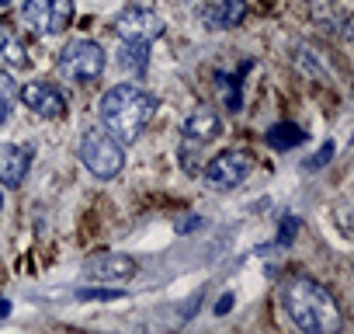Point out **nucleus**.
Returning <instances> with one entry per match:
<instances>
[{
    "label": "nucleus",
    "instance_id": "nucleus-7",
    "mask_svg": "<svg viewBox=\"0 0 354 334\" xmlns=\"http://www.w3.org/2000/svg\"><path fill=\"white\" fill-rule=\"evenodd\" d=\"M111 28H115V35H118L122 42H142V46H149L153 39L163 35V18H160L156 11H149V8L132 4V8H125V11L115 18Z\"/></svg>",
    "mask_w": 354,
    "mask_h": 334
},
{
    "label": "nucleus",
    "instance_id": "nucleus-10",
    "mask_svg": "<svg viewBox=\"0 0 354 334\" xmlns=\"http://www.w3.org/2000/svg\"><path fill=\"white\" fill-rule=\"evenodd\" d=\"M32 167V150L28 146H15V143H0V185H21Z\"/></svg>",
    "mask_w": 354,
    "mask_h": 334
},
{
    "label": "nucleus",
    "instance_id": "nucleus-8",
    "mask_svg": "<svg viewBox=\"0 0 354 334\" xmlns=\"http://www.w3.org/2000/svg\"><path fill=\"white\" fill-rule=\"evenodd\" d=\"M18 98L25 101L28 112H35V115H42V118H59V115L66 112V98H63L53 84H46V80L25 84V87L18 91Z\"/></svg>",
    "mask_w": 354,
    "mask_h": 334
},
{
    "label": "nucleus",
    "instance_id": "nucleus-3",
    "mask_svg": "<svg viewBox=\"0 0 354 334\" xmlns=\"http://www.w3.org/2000/svg\"><path fill=\"white\" fill-rule=\"evenodd\" d=\"M80 160H84V167L94 178L111 182V178H118V171L125 167V150H122V143L111 132L87 129L84 139H80Z\"/></svg>",
    "mask_w": 354,
    "mask_h": 334
},
{
    "label": "nucleus",
    "instance_id": "nucleus-13",
    "mask_svg": "<svg viewBox=\"0 0 354 334\" xmlns=\"http://www.w3.org/2000/svg\"><path fill=\"white\" fill-rule=\"evenodd\" d=\"M0 56H4L8 63H15V67H25V63H28V46H25V39H21L15 28H8V25H0Z\"/></svg>",
    "mask_w": 354,
    "mask_h": 334
},
{
    "label": "nucleus",
    "instance_id": "nucleus-5",
    "mask_svg": "<svg viewBox=\"0 0 354 334\" xmlns=\"http://www.w3.org/2000/svg\"><path fill=\"white\" fill-rule=\"evenodd\" d=\"M59 70L63 77L84 84V80H97L104 73V49L91 39H73L63 53H59Z\"/></svg>",
    "mask_w": 354,
    "mask_h": 334
},
{
    "label": "nucleus",
    "instance_id": "nucleus-2",
    "mask_svg": "<svg viewBox=\"0 0 354 334\" xmlns=\"http://www.w3.org/2000/svg\"><path fill=\"white\" fill-rule=\"evenodd\" d=\"M281 303L299 331H309V334L340 331V306H337L333 292H326L313 279H288L281 289Z\"/></svg>",
    "mask_w": 354,
    "mask_h": 334
},
{
    "label": "nucleus",
    "instance_id": "nucleus-1",
    "mask_svg": "<svg viewBox=\"0 0 354 334\" xmlns=\"http://www.w3.org/2000/svg\"><path fill=\"white\" fill-rule=\"evenodd\" d=\"M156 112V98L136 84H118L111 91H104L101 105H97V115H101V125L104 132H111L118 143H132L142 136V129L149 125Z\"/></svg>",
    "mask_w": 354,
    "mask_h": 334
},
{
    "label": "nucleus",
    "instance_id": "nucleus-15",
    "mask_svg": "<svg viewBox=\"0 0 354 334\" xmlns=\"http://www.w3.org/2000/svg\"><path fill=\"white\" fill-rule=\"evenodd\" d=\"M122 67L142 73V70H146V46H142V42H125V46H122Z\"/></svg>",
    "mask_w": 354,
    "mask_h": 334
},
{
    "label": "nucleus",
    "instance_id": "nucleus-16",
    "mask_svg": "<svg viewBox=\"0 0 354 334\" xmlns=\"http://www.w3.org/2000/svg\"><path fill=\"white\" fill-rule=\"evenodd\" d=\"M268 139H271L274 146H281V150H288V146H295V143H302V129H295V125H274V129L268 132Z\"/></svg>",
    "mask_w": 354,
    "mask_h": 334
},
{
    "label": "nucleus",
    "instance_id": "nucleus-11",
    "mask_svg": "<svg viewBox=\"0 0 354 334\" xmlns=\"http://www.w3.org/2000/svg\"><path fill=\"white\" fill-rule=\"evenodd\" d=\"M247 15V4L243 0H209L202 8V25L212 28V32H226V28H236Z\"/></svg>",
    "mask_w": 354,
    "mask_h": 334
},
{
    "label": "nucleus",
    "instance_id": "nucleus-9",
    "mask_svg": "<svg viewBox=\"0 0 354 334\" xmlns=\"http://www.w3.org/2000/svg\"><path fill=\"white\" fill-rule=\"evenodd\" d=\"M87 275L97 279V282H122V279H132L136 275V261L129 254L104 251V254H97V258L87 261Z\"/></svg>",
    "mask_w": 354,
    "mask_h": 334
},
{
    "label": "nucleus",
    "instance_id": "nucleus-14",
    "mask_svg": "<svg viewBox=\"0 0 354 334\" xmlns=\"http://www.w3.org/2000/svg\"><path fill=\"white\" fill-rule=\"evenodd\" d=\"M15 105H18V84H15V77L8 70H0V125L11 118Z\"/></svg>",
    "mask_w": 354,
    "mask_h": 334
},
{
    "label": "nucleus",
    "instance_id": "nucleus-6",
    "mask_svg": "<svg viewBox=\"0 0 354 334\" xmlns=\"http://www.w3.org/2000/svg\"><path fill=\"white\" fill-rule=\"evenodd\" d=\"M254 171V157L243 150H223L205 164V182L212 188H236L250 178Z\"/></svg>",
    "mask_w": 354,
    "mask_h": 334
},
{
    "label": "nucleus",
    "instance_id": "nucleus-17",
    "mask_svg": "<svg viewBox=\"0 0 354 334\" xmlns=\"http://www.w3.org/2000/svg\"><path fill=\"white\" fill-rule=\"evenodd\" d=\"M122 289H84L80 299H118Z\"/></svg>",
    "mask_w": 354,
    "mask_h": 334
},
{
    "label": "nucleus",
    "instance_id": "nucleus-19",
    "mask_svg": "<svg viewBox=\"0 0 354 334\" xmlns=\"http://www.w3.org/2000/svg\"><path fill=\"white\" fill-rule=\"evenodd\" d=\"M0 206H4V192H0Z\"/></svg>",
    "mask_w": 354,
    "mask_h": 334
},
{
    "label": "nucleus",
    "instance_id": "nucleus-12",
    "mask_svg": "<svg viewBox=\"0 0 354 334\" xmlns=\"http://www.w3.org/2000/svg\"><path fill=\"white\" fill-rule=\"evenodd\" d=\"M219 132H223V118H219V112L209 108V105H198V108L185 118V139H192V143H209V139H216Z\"/></svg>",
    "mask_w": 354,
    "mask_h": 334
},
{
    "label": "nucleus",
    "instance_id": "nucleus-18",
    "mask_svg": "<svg viewBox=\"0 0 354 334\" xmlns=\"http://www.w3.org/2000/svg\"><path fill=\"white\" fill-rule=\"evenodd\" d=\"M8 313V299H0V317H4Z\"/></svg>",
    "mask_w": 354,
    "mask_h": 334
},
{
    "label": "nucleus",
    "instance_id": "nucleus-4",
    "mask_svg": "<svg viewBox=\"0 0 354 334\" xmlns=\"http://www.w3.org/2000/svg\"><path fill=\"white\" fill-rule=\"evenodd\" d=\"M21 21L35 35H59L73 21V0H25Z\"/></svg>",
    "mask_w": 354,
    "mask_h": 334
}]
</instances>
